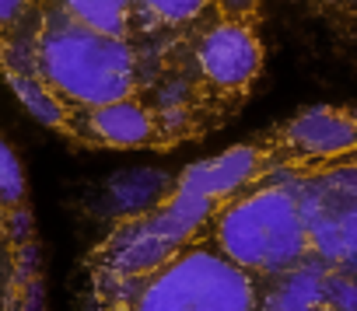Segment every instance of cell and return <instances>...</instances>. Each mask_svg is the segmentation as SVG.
Wrapping results in <instances>:
<instances>
[{"instance_id": "obj_1", "label": "cell", "mask_w": 357, "mask_h": 311, "mask_svg": "<svg viewBox=\"0 0 357 311\" xmlns=\"http://www.w3.org/2000/svg\"><path fill=\"white\" fill-rule=\"evenodd\" d=\"M22 105L95 150H172L238 115L263 70V0H0Z\"/></svg>"}, {"instance_id": "obj_3", "label": "cell", "mask_w": 357, "mask_h": 311, "mask_svg": "<svg viewBox=\"0 0 357 311\" xmlns=\"http://www.w3.org/2000/svg\"><path fill=\"white\" fill-rule=\"evenodd\" d=\"M4 311H43V259L18 150L4 143Z\"/></svg>"}, {"instance_id": "obj_2", "label": "cell", "mask_w": 357, "mask_h": 311, "mask_svg": "<svg viewBox=\"0 0 357 311\" xmlns=\"http://www.w3.org/2000/svg\"><path fill=\"white\" fill-rule=\"evenodd\" d=\"M214 165V234L259 311H357V105L298 112Z\"/></svg>"}, {"instance_id": "obj_4", "label": "cell", "mask_w": 357, "mask_h": 311, "mask_svg": "<svg viewBox=\"0 0 357 311\" xmlns=\"http://www.w3.org/2000/svg\"><path fill=\"white\" fill-rule=\"evenodd\" d=\"M298 4L319 18L340 42L357 49V0H298Z\"/></svg>"}]
</instances>
